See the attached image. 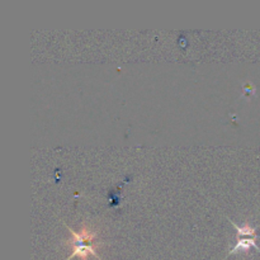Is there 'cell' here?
I'll list each match as a JSON object with an SVG mask.
<instances>
[{"instance_id":"6da1fadb","label":"cell","mask_w":260,"mask_h":260,"mask_svg":"<svg viewBox=\"0 0 260 260\" xmlns=\"http://www.w3.org/2000/svg\"><path fill=\"white\" fill-rule=\"evenodd\" d=\"M103 245H104V242L102 241L94 242V244H89V242L68 244L66 246H72V251L66 260H71L72 258H79L80 260H89L92 257L96 258L98 260H102V257L98 254V250L102 248Z\"/></svg>"},{"instance_id":"7a4b0ae2","label":"cell","mask_w":260,"mask_h":260,"mask_svg":"<svg viewBox=\"0 0 260 260\" xmlns=\"http://www.w3.org/2000/svg\"><path fill=\"white\" fill-rule=\"evenodd\" d=\"M251 248L258 249L257 237H251V238L240 237L237 240V242L235 244V246H234V248L230 250L229 255L236 254L237 251H249Z\"/></svg>"},{"instance_id":"3957f363","label":"cell","mask_w":260,"mask_h":260,"mask_svg":"<svg viewBox=\"0 0 260 260\" xmlns=\"http://www.w3.org/2000/svg\"><path fill=\"white\" fill-rule=\"evenodd\" d=\"M230 222H231L233 227H235L236 231H237L238 237H246V236H253V237H257V235H255V229L253 226H250V225H248V223H245V225H242V226H238V225H236L234 221L230 220Z\"/></svg>"}]
</instances>
